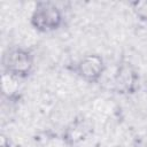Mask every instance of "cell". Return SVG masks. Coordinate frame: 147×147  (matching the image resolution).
<instances>
[{"label": "cell", "instance_id": "obj_1", "mask_svg": "<svg viewBox=\"0 0 147 147\" xmlns=\"http://www.w3.org/2000/svg\"><path fill=\"white\" fill-rule=\"evenodd\" d=\"M30 23L32 28L39 32H53L62 25L63 14L55 2L39 1L33 8Z\"/></svg>", "mask_w": 147, "mask_h": 147}, {"label": "cell", "instance_id": "obj_2", "mask_svg": "<svg viewBox=\"0 0 147 147\" xmlns=\"http://www.w3.org/2000/svg\"><path fill=\"white\" fill-rule=\"evenodd\" d=\"M2 65L5 72L17 79H22L26 78L32 72L34 65V57L29 49L15 47L9 49L3 55Z\"/></svg>", "mask_w": 147, "mask_h": 147}, {"label": "cell", "instance_id": "obj_3", "mask_svg": "<svg viewBox=\"0 0 147 147\" xmlns=\"http://www.w3.org/2000/svg\"><path fill=\"white\" fill-rule=\"evenodd\" d=\"M114 86L119 94H133L139 86V74L129 61H122L114 76Z\"/></svg>", "mask_w": 147, "mask_h": 147}, {"label": "cell", "instance_id": "obj_4", "mask_svg": "<svg viewBox=\"0 0 147 147\" xmlns=\"http://www.w3.org/2000/svg\"><path fill=\"white\" fill-rule=\"evenodd\" d=\"M106 70V63L99 54H87L76 64V74L87 83H96Z\"/></svg>", "mask_w": 147, "mask_h": 147}, {"label": "cell", "instance_id": "obj_5", "mask_svg": "<svg viewBox=\"0 0 147 147\" xmlns=\"http://www.w3.org/2000/svg\"><path fill=\"white\" fill-rule=\"evenodd\" d=\"M93 132V124L86 118H76L72 121L63 132V141L69 147H75L84 141Z\"/></svg>", "mask_w": 147, "mask_h": 147}, {"label": "cell", "instance_id": "obj_6", "mask_svg": "<svg viewBox=\"0 0 147 147\" xmlns=\"http://www.w3.org/2000/svg\"><path fill=\"white\" fill-rule=\"evenodd\" d=\"M133 14L142 22H147V0H136L130 3Z\"/></svg>", "mask_w": 147, "mask_h": 147}, {"label": "cell", "instance_id": "obj_7", "mask_svg": "<svg viewBox=\"0 0 147 147\" xmlns=\"http://www.w3.org/2000/svg\"><path fill=\"white\" fill-rule=\"evenodd\" d=\"M133 147H147V134L140 136L134 140Z\"/></svg>", "mask_w": 147, "mask_h": 147}]
</instances>
